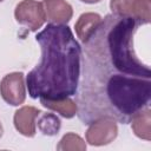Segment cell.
Returning a JSON list of instances; mask_svg holds the SVG:
<instances>
[{
    "instance_id": "obj_1",
    "label": "cell",
    "mask_w": 151,
    "mask_h": 151,
    "mask_svg": "<svg viewBox=\"0 0 151 151\" xmlns=\"http://www.w3.org/2000/svg\"><path fill=\"white\" fill-rule=\"evenodd\" d=\"M40 63L28 72L26 84L33 99L58 100L76 96L80 77L81 47L67 25L48 24L35 35Z\"/></svg>"
},
{
    "instance_id": "obj_2",
    "label": "cell",
    "mask_w": 151,
    "mask_h": 151,
    "mask_svg": "<svg viewBox=\"0 0 151 151\" xmlns=\"http://www.w3.org/2000/svg\"><path fill=\"white\" fill-rule=\"evenodd\" d=\"M14 17L19 24L26 26L32 32L39 29L46 21L42 2H39L37 0L20 1L15 6Z\"/></svg>"
},
{
    "instance_id": "obj_3",
    "label": "cell",
    "mask_w": 151,
    "mask_h": 151,
    "mask_svg": "<svg viewBox=\"0 0 151 151\" xmlns=\"http://www.w3.org/2000/svg\"><path fill=\"white\" fill-rule=\"evenodd\" d=\"M118 126L113 118L101 117L92 120L86 130V142L93 146L107 145L116 139Z\"/></svg>"
},
{
    "instance_id": "obj_4",
    "label": "cell",
    "mask_w": 151,
    "mask_h": 151,
    "mask_svg": "<svg viewBox=\"0 0 151 151\" xmlns=\"http://www.w3.org/2000/svg\"><path fill=\"white\" fill-rule=\"evenodd\" d=\"M113 14L138 20L142 25L151 21V0H111Z\"/></svg>"
},
{
    "instance_id": "obj_5",
    "label": "cell",
    "mask_w": 151,
    "mask_h": 151,
    "mask_svg": "<svg viewBox=\"0 0 151 151\" xmlns=\"http://www.w3.org/2000/svg\"><path fill=\"white\" fill-rule=\"evenodd\" d=\"M0 94L2 99L12 105L19 106L26 99V85L21 72H12L6 74L0 81Z\"/></svg>"
},
{
    "instance_id": "obj_6",
    "label": "cell",
    "mask_w": 151,
    "mask_h": 151,
    "mask_svg": "<svg viewBox=\"0 0 151 151\" xmlns=\"http://www.w3.org/2000/svg\"><path fill=\"white\" fill-rule=\"evenodd\" d=\"M42 6L50 24L66 25L72 19L73 9L66 0H42Z\"/></svg>"
},
{
    "instance_id": "obj_7",
    "label": "cell",
    "mask_w": 151,
    "mask_h": 151,
    "mask_svg": "<svg viewBox=\"0 0 151 151\" xmlns=\"http://www.w3.org/2000/svg\"><path fill=\"white\" fill-rule=\"evenodd\" d=\"M40 111L34 106H22L14 113V126L19 133L25 137H33L37 132L35 119L40 116Z\"/></svg>"
},
{
    "instance_id": "obj_8",
    "label": "cell",
    "mask_w": 151,
    "mask_h": 151,
    "mask_svg": "<svg viewBox=\"0 0 151 151\" xmlns=\"http://www.w3.org/2000/svg\"><path fill=\"white\" fill-rule=\"evenodd\" d=\"M101 17L98 14V13H93V12H87V13H83L76 25H74V28H76V33L78 35V38L85 42L87 41V39L96 32V29L98 28V26L100 25L101 22Z\"/></svg>"
},
{
    "instance_id": "obj_9",
    "label": "cell",
    "mask_w": 151,
    "mask_h": 151,
    "mask_svg": "<svg viewBox=\"0 0 151 151\" xmlns=\"http://www.w3.org/2000/svg\"><path fill=\"white\" fill-rule=\"evenodd\" d=\"M131 126L134 134L145 140H151V110L149 106L138 111L131 118Z\"/></svg>"
},
{
    "instance_id": "obj_10",
    "label": "cell",
    "mask_w": 151,
    "mask_h": 151,
    "mask_svg": "<svg viewBox=\"0 0 151 151\" xmlns=\"http://www.w3.org/2000/svg\"><path fill=\"white\" fill-rule=\"evenodd\" d=\"M40 103L46 109L55 111L65 118H72L78 113V105L70 97L64 98V99H58V100L40 99Z\"/></svg>"
},
{
    "instance_id": "obj_11",
    "label": "cell",
    "mask_w": 151,
    "mask_h": 151,
    "mask_svg": "<svg viewBox=\"0 0 151 151\" xmlns=\"http://www.w3.org/2000/svg\"><path fill=\"white\" fill-rule=\"evenodd\" d=\"M58 151H85L86 144L84 139L76 133H66L57 145Z\"/></svg>"
},
{
    "instance_id": "obj_12",
    "label": "cell",
    "mask_w": 151,
    "mask_h": 151,
    "mask_svg": "<svg viewBox=\"0 0 151 151\" xmlns=\"http://www.w3.org/2000/svg\"><path fill=\"white\" fill-rule=\"evenodd\" d=\"M60 119L53 113H44L38 120L39 130L47 136H54L60 130Z\"/></svg>"
},
{
    "instance_id": "obj_13",
    "label": "cell",
    "mask_w": 151,
    "mask_h": 151,
    "mask_svg": "<svg viewBox=\"0 0 151 151\" xmlns=\"http://www.w3.org/2000/svg\"><path fill=\"white\" fill-rule=\"evenodd\" d=\"M80 1H83L85 4H97V2H99L101 0H80Z\"/></svg>"
},
{
    "instance_id": "obj_14",
    "label": "cell",
    "mask_w": 151,
    "mask_h": 151,
    "mask_svg": "<svg viewBox=\"0 0 151 151\" xmlns=\"http://www.w3.org/2000/svg\"><path fill=\"white\" fill-rule=\"evenodd\" d=\"M2 133H4V129H2V125H1V123H0V138L2 137Z\"/></svg>"
},
{
    "instance_id": "obj_15",
    "label": "cell",
    "mask_w": 151,
    "mask_h": 151,
    "mask_svg": "<svg viewBox=\"0 0 151 151\" xmlns=\"http://www.w3.org/2000/svg\"><path fill=\"white\" fill-rule=\"evenodd\" d=\"M1 1H4V0H0V2H1Z\"/></svg>"
}]
</instances>
